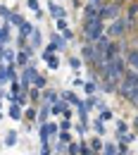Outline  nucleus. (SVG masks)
Instances as JSON below:
<instances>
[{
	"label": "nucleus",
	"instance_id": "0eeeda50",
	"mask_svg": "<svg viewBox=\"0 0 138 155\" xmlns=\"http://www.w3.org/2000/svg\"><path fill=\"white\" fill-rule=\"evenodd\" d=\"M81 58L86 60V62H91V64H95V62H98V55H95L93 43H83V45H81Z\"/></svg>",
	"mask_w": 138,
	"mask_h": 155
},
{
	"label": "nucleus",
	"instance_id": "7c9ffc66",
	"mask_svg": "<svg viewBox=\"0 0 138 155\" xmlns=\"http://www.w3.org/2000/svg\"><path fill=\"white\" fill-rule=\"evenodd\" d=\"M40 96H43V91H38V88H29V100H31V103H38Z\"/></svg>",
	"mask_w": 138,
	"mask_h": 155
},
{
	"label": "nucleus",
	"instance_id": "39448f33",
	"mask_svg": "<svg viewBox=\"0 0 138 155\" xmlns=\"http://www.w3.org/2000/svg\"><path fill=\"white\" fill-rule=\"evenodd\" d=\"M36 67L34 64H26L24 69H21V74H19V84H21V91H26L29 93V88H31V84H34V79H36Z\"/></svg>",
	"mask_w": 138,
	"mask_h": 155
},
{
	"label": "nucleus",
	"instance_id": "4be33fe9",
	"mask_svg": "<svg viewBox=\"0 0 138 155\" xmlns=\"http://www.w3.org/2000/svg\"><path fill=\"white\" fill-rule=\"evenodd\" d=\"M45 84H48V79H45V74H36V79H34V88H38V91H43V88H45Z\"/></svg>",
	"mask_w": 138,
	"mask_h": 155
},
{
	"label": "nucleus",
	"instance_id": "e433bc0d",
	"mask_svg": "<svg viewBox=\"0 0 138 155\" xmlns=\"http://www.w3.org/2000/svg\"><path fill=\"white\" fill-rule=\"evenodd\" d=\"M45 127H48V134H50V136H57L59 134V129H57V124H55V122H48Z\"/></svg>",
	"mask_w": 138,
	"mask_h": 155
},
{
	"label": "nucleus",
	"instance_id": "473e14b6",
	"mask_svg": "<svg viewBox=\"0 0 138 155\" xmlns=\"http://www.w3.org/2000/svg\"><path fill=\"white\" fill-rule=\"evenodd\" d=\"M10 24H14V26L19 29L21 24H24V17H21V15H17V12H12V17H10Z\"/></svg>",
	"mask_w": 138,
	"mask_h": 155
},
{
	"label": "nucleus",
	"instance_id": "423d86ee",
	"mask_svg": "<svg viewBox=\"0 0 138 155\" xmlns=\"http://www.w3.org/2000/svg\"><path fill=\"white\" fill-rule=\"evenodd\" d=\"M45 48H48V50H53V53H55V50H64V48H67V41L62 38V34L55 31V34H50V43H48Z\"/></svg>",
	"mask_w": 138,
	"mask_h": 155
},
{
	"label": "nucleus",
	"instance_id": "1a4fd4ad",
	"mask_svg": "<svg viewBox=\"0 0 138 155\" xmlns=\"http://www.w3.org/2000/svg\"><path fill=\"white\" fill-rule=\"evenodd\" d=\"M40 58L48 62V67L50 69H59V58L53 53V50H48V48H43V53H40Z\"/></svg>",
	"mask_w": 138,
	"mask_h": 155
},
{
	"label": "nucleus",
	"instance_id": "7ed1b4c3",
	"mask_svg": "<svg viewBox=\"0 0 138 155\" xmlns=\"http://www.w3.org/2000/svg\"><path fill=\"white\" fill-rule=\"evenodd\" d=\"M100 17L102 21H114L121 17V2L117 0H107L105 5H102V10H100Z\"/></svg>",
	"mask_w": 138,
	"mask_h": 155
},
{
	"label": "nucleus",
	"instance_id": "de8ad7c7",
	"mask_svg": "<svg viewBox=\"0 0 138 155\" xmlns=\"http://www.w3.org/2000/svg\"><path fill=\"white\" fill-rule=\"evenodd\" d=\"M62 117H64V119H72V110H69V105H67V110L62 112Z\"/></svg>",
	"mask_w": 138,
	"mask_h": 155
},
{
	"label": "nucleus",
	"instance_id": "603ef678",
	"mask_svg": "<svg viewBox=\"0 0 138 155\" xmlns=\"http://www.w3.org/2000/svg\"><path fill=\"white\" fill-rule=\"evenodd\" d=\"M0 119H2V112H0Z\"/></svg>",
	"mask_w": 138,
	"mask_h": 155
},
{
	"label": "nucleus",
	"instance_id": "c756f323",
	"mask_svg": "<svg viewBox=\"0 0 138 155\" xmlns=\"http://www.w3.org/2000/svg\"><path fill=\"white\" fill-rule=\"evenodd\" d=\"M79 155H95V153H93V148H91L86 141H81L79 143Z\"/></svg>",
	"mask_w": 138,
	"mask_h": 155
},
{
	"label": "nucleus",
	"instance_id": "b1692460",
	"mask_svg": "<svg viewBox=\"0 0 138 155\" xmlns=\"http://www.w3.org/2000/svg\"><path fill=\"white\" fill-rule=\"evenodd\" d=\"M100 122L105 124V122H110V119H114V112L110 110V107H105V110H100V117H98Z\"/></svg>",
	"mask_w": 138,
	"mask_h": 155
},
{
	"label": "nucleus",
	"instance_id": "ddd939ff",
	"mask_svg": "<svg viewBox=\"0 0 138 155\" xmlns=\"http://www.w3.org/2000/svg\"><path fill=\"white\" fill-rule=\"evenodd\" d=\"M124 60H126V67H129L131 72H136V74H138V50H129Z\"/></svg>",
	"mask_w": 138,
	"mask_h": 155
},
{
	"label": "nucleus",
	"instance_id": "09e8293b",
	"mask_svg": "<svg viewBox=\"0 0 138 155\" xmlns=\"http://www.w3.org/2000/svg\"><path fill=\"white\" fill-rule=\"evenodd\" d=\"M131 127H133V131H138V115L133 117V122H131Z\"/></svg>",
	"mask_w": 138,
	"mask_h": 155
},
{
	"label": "nucleus",
	"instance_id": "37998d69",
	"mask_svg": "<svg viewBox=\"0 0 138 155\" xmlns=\"http://www.w3.org/2000/svg\"><path fill=\"white\" fill-rule=\"evenodd\" d=\"M26 7H31L34 12H38L40 7H38V0H26Z\"/></svg>",
	"mask_w": 138,
	"mask_h": 155
},
{
	"label": "nucleus",
	"instance_id": "aec40b11",
	"mask_svg": "<svg viewBox=\"0 0 138 155\" xmlns=\"http://www.w3.org/2000/svg\"><path fill=\"white\" fill-rule=\"evenodd\" d=\"M83 91H86L88 96H93V93L98 91V81H95V79H91V81H86V84H83Z\"/></svg>",
	"mask_w": 138,
	"mask_h": 155
},
{
	"label": "nucleus",
	"instance_id": "a211bd4d",
	"mask_svg": "<svg viewBox=\"0 0 138 155\" xmlns=\"http://www.w3.org/2000/svg\"><path fill=\"white\" fill-rule=\"evenodd\" d=\"M31 34H34V24L24 19V24L19 26V36H21V38H26V41H29V38H31Z\"/></svg>",
	"mask_w": 138,
	"mask_h": 155
},
{
	"label": "nucleus",
	"instance_id": "a19ab883",
	"mask_svg": "<svg viewBox=\"0 0 138 155\" xmlns=\"http://www.w3.org/2000/svg\"><path fill=\"white\" fill-rule=\"evenodd\" d=\"M105 155H117V146H112V143H105Z\"/></svg>",
	"mask_w": 138,
	"mask_h": 155
},
{
	"label": "nucleus",
	"instance_id": "58836bf2",
	"mask_svg": "<svg viewBox=\"0 0 138 155\" xmlns=\"http://www.w3.org/2000/svg\"><path fill=\"white\" fill-rule=\"evenodd\" d=\"M69 67H72L74 72H79V69H81V60L79 58H69Z\"/></svg>",
	"mask_w": 138,
	"mask_h": 155
},
{
	"label": "nucleus",
	"instance_id": "72a5a7b5",
	"mask_svg": "<svg viewBox=\"0 0 138 155\" xmlns=\"http://www.w3.org/2000/svg\"><path fill=\"white\" fill-rule=\"evenodd\" d=\"M93 129H95V134H98V136L105 134V124H102L100 119H95V122H93Z\"/></svg>",
	"mask_w": 138,
	"mask_h": 155
},
{
	"label": "nucleus",
	"instance_id": "c03bdc74",
	"mask_svg": "<svg viewBox=\"0 0 138 155\" xmlns=\"http://www.w3.org/2000/svg\"><path fill=\"white\" fill-rule=\"evenodd\" d=\"M107 0H88V5H93V7H100L102 10V5H105Z\"/></svg>",
	"mask_w": 138,
	"mask_h": 155
},
{
	"label": "nucleus",
	"instance_id": "3c124183",
	"mask_svg": "<svg viewBox=\"0 0 138 155\" xmlns=\"http://www.w3.org/2000/svg\"><path fill=\"white\" fill-rule=\"evenodd\" d=\"M124 155H133V153H124Z\"/></svg>",
	"mask_w": 138,
	"mask_h": 155
},
{
	"label": "nucleus",
	"instance_id": "f704fd0d",
	"mask_svg": "<svg viewBox=\"0 0 138 155\" xmlns=\"http://www.w3.org/2000/svg\"><path fill=\"white\" fill-rule=\"evenodd\" d=\"M0 17H5V21H10V17H12V10H10V7H5V5H0Z\"/></svg>",
	"mask_w": 138,
	"mask_h": 155
},
{
	"label": "nucleus",
	"instance_id": "2eb2a0df",
	"mask_svg": "<svg viewBox=\"0 0 138 155\" xmlns=\"http://www.w3.org/2000/svg\"><path fill=\"white\" fill-rule=\"evenodd\" d=\"M100 17V7H93V5H86L83 7V21L86 19H98ZM102 19V17H100Z\"/></svg>",
	"mask_w": 138,
	"mask_h": 155
},
{
	"label": "nucleus",
	"instance_id": "c85d7f7f",
	"mask_svg": "<svg viewBox=\"0 0 138 155\" xmlns=\"http://www.w3.org/2000/svg\"><path fill=\"white\" fill-rule=\"evenodd\" d=\"M38 138H40V143H48V141H50V134H48V127H45V124H40Z\"/></svg>",
	"mask_w": 138,
	"mask_h": 155
},
{
	"label": "nucleus",
	"instance_id": "6e6552de",
	"mask_svg": "<svg viewBox=\"0 0 138 155\" xmlns=\"http://www.w3.org/2000/svg\"><path fill=\"white\" fill-rule=\"evenodd\" d=\"M48 10H50V15L55 17V21L57 19H67V10L59 5L57 0H50V2H48Z\"/></svg>",
	"mask_w": 138,
	"mask_h": 155
},
{
	"label": "nucleus",
	"instance_id": "c9c22d12",
	"mask_svg": "<svg viewBox=\"0 0 138 155\" xmlns=\"http://www.w3.org/2000/svg\"><path fill=\"white\" fill-rule=\"evenodd\" d=\"M5 79H7V64L0 62V84H5ZM7 81H10V79H7Z\"/></svg>",
	"mask_w": 138,
	"mask_h": 155
},
{
	"label": "nucleus",
	"instance_id": "20e7f679",
	"mask_svg": "<svg viewBox=\"0 0 138 155\" xmlns=\"http://www.w3.org/2000/svg\"><path fill=\"white\" fill-rule=\"evenodd\" d=\"M126 31H129V29H126V19H121V17L114 19V21H110V24L105 26V36H107L110 41L112 38H121Z\"/></svg>",
	"mask_w": 138,
	"mask_h": 155
},
{
	"label": "nucleus",
	"instance_id": "f3484780",
	"mask_svg": "<svg viewBox=\"0 0 138 155\" xmlns=\"http://www.w3.org/2000/svg\"><path fill=\"white\" fill-rule=\"evenodd\" d=\"M62 98H64V103H69V105H76V107L83 103V100H81V98L74 93V91H62Z\"/></svg>",
	"mask_w": 138,
	"mask_h": 155
},
{
	"label": "nucleus",
	"instance_id": "a18cd8bd",
	"mask_svg": "<svg viewBox=\"0 0 138 155\" xmlns=\"http://www.w3.org/2000/svg\"><path fill=\"white\" fill-rule=\"evenodd\" d=\"M72 84H74V86H83V84H86V81H83V79L79 77V74H76V77L72 79Z\"/></svg>",
	"mask_w": 138,
	"mask_h": 155
},
{
	"label": "nucleus",
	"instance_id": "864d4df0",
	"mask_svg": "<svg viewBox=\"0 0 138 155\" xmlns=\"http://www.w3.org/2000/svg\"><path fill=\"white\" fill-rule=\"evenodd\" d=\"M117 2H124V0H117Z\"/></svg>",
	"mask_w": 138,
	"mask_h": 155
},
{
	"label": "nucleus",
	"instance_id": "ea45409f",
	"mask_svg": "<svg viewBox=\"0 0 138 155\" xmlns=\"http://www.w3.org/2000/svg\"><path fill=\"white\" fill-rule=\"evenodd\" d=\"M67 153H69V155H79V143H74V141H72V143L67 146Z\"/></svg>",
	"mask_w": 138,
	"mask_h": 155
},
{
	"label": "nucleus",
	"instance_id": "9b49d317",
	"mask_svg": "<svg viewBox=\"0 0 138 155\" xmlns=\"http://www.w3.org/2000/svg\"><path fill=\"white\" fill-rule=\"evenodd\" d=\"M136 17H138V0H131V5H129V17H126V29H133V26H136Z\"/></svg>",
	"mask_w": 138,
	"mask_h": 155
},
{
	"label": "nucleus",
	"instance_id": "5701e85b",
	"mask_svg": "<svg viewBox=\"0 0 138 155\" xmlns=\"http://www.w3.org/2000/svg\"><path fill=\"white\" fill-rule=\"evenodd\" d=\"M64 110H67V103H64V100H57V103L50 107V112H53V115H62Z\"/></svg>",
	"mask_w": 138,
	"mask_h": 155
},
{
	"label": "nucleus",
	"instance_id": "4468645a",
	"mask_svg": "<svg viewBox=\"0 0 138 155\" xmlns=\"http://www.w3.org/2000/svg\"><path fill=\"white\" fill-rule=\"evenodd\" d=\"M7 117H10V119H14V122H21L24 112H21V107L17 105V103H12V105L7 107Z\"/></svg>",
	"mask_w": 138,
	"mask_h": 155
},
{
	"label": "nucleus",
	"instance_id": "8fccbe9b",
	"mask_svg": "<svg viewBox=\"0 0 138 155\" xmlns=\"http://www.w3.org/2000/svg\"><path fill=\"white\" fill-rule=\"evenodd\" d=\"M0 110H2V98H0Z\"/></svg>",
	"mask_w": 138,
	"mask_h": 155
},
{
	"label": "nucleus",
	"instance_id": "f257e3e1",
	"mask_svg": "<svg viewBox=\"0 0 138 155\" xmlns=\"http://www.w3.org/2000/svg\"><path fill=\"white\" fill-rule=\"evenodd\" d=\"M105 26H107V24L100 19V17H98V19H86L83 24H81L83 36H86L88 43H95L98 38H102V36H105Z\"/></svg>",
	"mask_w": 138,
	"mask_h": 155
},
{
	"label": "nucleus",
	"instance_id": "6ab92c4d",
	"mask_svg": "<svg viewBox=\"0 0 138 155\" xmlns=\"http://www.w3.org/2000/svg\"><path fill=\"white\" fill-rule=\"evenodd\" d=\"M40 41H43L40 31H38V29H34V34H31V43H29V45H31V48H40V45H43Z\"/></svg>",
	"mask_w": 138,
	"mask_h": 155
},
{
	"label": "nucleus",
	"instance_id": "393cba45",
	"mask_svg": "<svg viewBox=\"0 0 138 155\" xmlns=\"http://www.w3.org/2000/svg\"><path fill=\"white\" fill-rule=\"evenodd\" d=\"M124 134H129V124H126L124 119H117V138L124 136Z\"/></svg>",
	"mask_w": 138,
	"mask_h": 155
},
{
	"label": "nucleus",
	"instance_id": "f03ea898",
	"mask_svg": "<svg viewBox=\"0 0 138 155\" xmlns=\"http://www.w3.org/2000/svg\"><path fill=\"white\" fill-rule=\"evenodd\" d=\"M136 91H138V74L131 72V69H126V74L121 77V81H119V86H117V93L129 100Z\"/></svg>",
	"mask_w": 138,
	"mask_h": 155
},
{
	"label": "nucleus",
	"instance_id": "2f4dec72",
	"mask_svg": "<svg viewBox=\"0 0 138 155\" xmlns=\"http://www.w3.org/2000/svg\"><path fill=\"white\" fill-rule=\"evenodd\" d=\"M14 58H17V55H14V53H12L10 48H5V55H2V62H7V64H14Z\"/></svg>",
	"mask_w": 138,
	"mask_h": 155
},
{
	"label": "nucleus",
	"instance_id": "412c9836",
	"mask_svg": "<svg viewBox=\"0 0 138 155\" xmlns=\"http://www.w3.org/2000/svg\"><path fill=\"white\" fill-rule=\"evenodd\" d=\"M48 117H50V105H43L38 110V119H40V124H48Z\"/></svg>",
	"mask_w": 138,
	"mask_h": 155
},
{
	"label": "nucleus",
	"instance_id": "bb28decb",
	"mask_svg": "<svg viewBox=\"0 0 138 155\" xmlns=\"http://www.w3.org/2000/svg\"><path fill=\"white\" fill-rule=\"evenodd\" d=\"M91 148H93V153H100V150L105 148V143L100 141V136H95V138H91Z\"/></svg>",
	"mask_w": 138,
	"mask_h": 155
},
{
	"label": "nucleus",
	"instance_id": "79ce46f5",
	"mask_svg": "<svg viewBox=\"0 0 138 155\" xmlns=\"http://www.w3.org/2000/svg\"><path fill=\"white\" fill-rule=\"evenodd\" d=\"M40 155H53V148H50V143H40Z\"/></svg>",
	"mask_w": 138,
	"mask_h": 155
},
{
	"label": "nucleus",
	"instance_id": "49530a36",
	"mask_svg": "<svg viewBox=\"0 0 138 155\" xmlns=\"http://www.w3.org/2000/svg\"><path fill=\"white\" fill-rule=\"evenodd\" d=\"M69 127H72V119H62V131H69Z\"/></svg>",
	"mask_w": 138,
	"mask_h": 155
},
{
	"label": "nucleus",
	"instance_id": "cd10ccee",
	"mask_svg": "<svg viewBox=\"0 0 138 155\" xmlns=\"http://www.w3.org/2000/svg\"><path fill=\"white\" fill-rule=\"evenodd\" d=\"M57 138H59V146H69V143H72V134H69V131H59Z\"/></svg>",
	"mask_w": 138,
	"mask_h": 155
},
{
	"label": "nucleus",
	"instance_id": "9d476101",
	"mask_svg": "<svg viewBox=\"0 0 138 155\" xmlns=\"http://www.w3.org/2000/svg\"><path fill=\"white\" fill-rule=\"evenodd\" d=\"M110 43H112V41L107 38V36H102V38H98L95 43H93V48H95V55H98V60H100V58H105V53H107Z\"/></svg>",
	"mask_w": 138,
	"mask_h": 155
},
{
	"label": "nucleus",
	"instance_id": "4c0bfd02",
	"mask_svg": "<svg viewBox=\"0 0 138 155\" xmlns=\"http://www.w3.org/2000/svg\"><path fill=\"white\" fill-rule=\"evenodd\" d=\"M24 117H26V119H29V122H34V119H36V117H38V112H36V110H34V107H26V112H24Z\"/></svg>",
	"mask_w": 138,
	"mask_h": 155
},
{
	"label": "nucleus",
	"instance_id": "f8f14e48",
	"mask_svg": "<svg viewBox=\"0 0 138 155\" xmlns=\"http://www.w3.org/2000/svg\"><path fill=\"white\" fill-rule=\"evenodd\" d=\"M57 34H62V38H64V41L74 38V31L67 26V19H57Z\"/></svg>",
	"mask_w": 138,
	"mask_h": 155
},
{
	"label": "nucleus",
	"instance_id": "a878e982",
	"mask_svg": "<svg viewBox=\"0 0 138 155\" xmlns=\"http://www.w3.org/2000/svg\"><path fill=\"white\" fill-rule=\"evenodd\" d=\"M14 143H17V131H7V134H5V146L12 148Z\"/></svg>",
	"mask_w": 138,
	"mask_h": 155
},
{
	"label": "nucleus",
	"instance_id": "dca6fc26",
	"mask_svg": "<svg viewBox=\"0 0 138 155\" xmlns=\"http://www.w3.org/2000/svg\"><path fill=\"white\" fill-rule=\"evenodd\" d=\"M57 91H50V88H45V91H43V105H50V107H53V105H55V103H57Z\"/></svg>",
	"mask_w": 138,
	"mask_h": 155
}]
</instances>
